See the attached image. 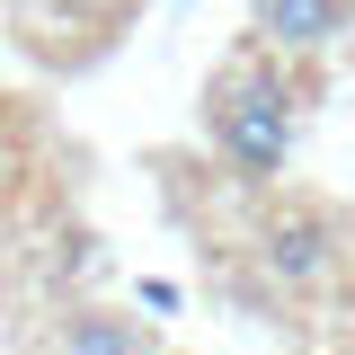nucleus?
Returning a JSON list of instances; mask_svg holds the SVG:
<instances>
[{
    "mask_svg": "<svg viewBox=\"0 0 355 355\" xmlns=\"http://www.w3.org/2000/svg\"><path fill=\"white\" fill-rule=\"evenodd\" d=\"M142 311H160V320H169V311H178V284H160V275H142Z\"/></svg>",
    "mask_w": 355,
    "mask_h": 355,
    "instance_id": "obj_5",
    "label": "nucleus"
},
{
    "mask_svg": "<svg viewBox=\"0 0 355 355\" xmlns=\"http://www.w3.org/2000/svg\"><path fill=\"white\" fill-rule=\"evenodd\" d=\"M355 27V0H249V36L284 62H311L329 44H347Z\"/></svg>",
    "mask_w": 355,
    "mask_h": 355,
    "instance_id": "obj_3",
    "label": "nucleus"
},
{
    "mask_svg": "<svg viewBox=\"0 0 355 355\" xmlns=\"http://www.w3.org/2000/svg\"><path fill=\"white\" fill-rule=\"evenodd\" d=\"M53 355H160L151 329L133 311H107V302H71L53 320Z\"/></svg>",
    "mask_w": 355,
    "mask_h": 355,
    "instance_id": "obj_4",
    "label": "nucleus"
},
{
    "mask_svg": "<svg viewBox=\"0 0 355 355\" xmlns=\"http://www.w3.org/2000/svg\"><path fill=\"white\" fill-rule=\"evenodd\" d=\"M347 222L329 214V205H311V196H284L275 214L258 222V266L266 284L284 293V302H311V293H329L338 284V266H347Z\"/></svg>",
    "mask_w": 355,
    "mask_h": 355,
    "instance_id": "obj_2",
    "label": "nucleus"
},
{
    "mask_svg": "<svg viewBox=\"0 0 355 355\" xmlns=\"http://www.w3.org/2000/svg\"><path fill=\"white\" fill-rule=\"evenodd\" d=\"M9 187H18V142L0 133V196H9Z\"/></svg>",
    "mask_w": 355,
    "mask_h": 355,
    "instance_id": "obj_6",
    "label": "nucleus"
},
{
    "mask_svg": "<svg viewBox=\"0 0 355 355\" xmlns=\"http://www.w3.org/2000/svg\"><path fill=\"white\" fill-rule=\"evenodd\" d=\"M205 142L222 151V169L240 187H275L293 169V142H302V98L293 80L266 62V44L231 53L214 80H205Z\"/></svg>",
    "mask_w": 355,
    "mask_h": 355,
    "instance_id": "obj_1",
    "label": "nucleus"
}]
</instances>
